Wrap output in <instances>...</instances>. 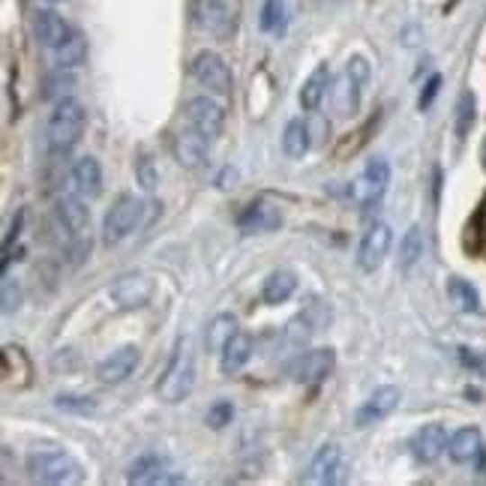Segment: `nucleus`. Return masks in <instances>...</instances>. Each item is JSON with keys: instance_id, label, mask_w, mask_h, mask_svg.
<instances>
[{"instance_id": "nucleus-20", "label": "nucleus", "mask_w": 486, "mask_h": 486, "mask_svg": "<svg viewBox=\"0 0 486 486\" xmlns=\"http://www.w3.org/2000/svg\"><path fill=\"white\" fill-rule=\"evenodd\" d=\"M207 141H211V139H207L204 132H198L195 126L180 130L175 135V159L184 168H198L207 159Z\"/></svg>"}, {"instance_id": "nucleus-19", "label": "nucleus", "mask_w": 486, "mask_h": 486, "mask_svg": "<svg viewBox=\"0 0 486 486\" xmlns=\"http://www.w3.org/2000/svg\"><path fill=\"white\" fill-rule=\"evenodd\" d=\"M333 366H337V355H333L330 348H312L306 351V355L297 360V378H301L303 384H321L328 382Z\"/></svg>"}, {"instance_id": "nucleus-34", "label": "nucleus", "mask_w": 486, "mask_h": 486, "mask_svg": "<svg viewBox=\"0 0 486 486\" xmlns=\"http://www.w3.org/2000/svg\"><path fill=\"white\" fill-rule=\"evenodd\" d=\"M472 126H474V96L465 90V94L459 96L456 114H454V132H456V139H465V135L472 132Z\"/></svg>"}, {"instance_id": "nucleus-37", "label": "nucleus", "mask_w": 486, "mask_h": 486, "mask_svg": "<svg viewBox=\"0 0 486 486\" xmlns=\"http://www.w3.org/2000/svg\"><path fill=\"white\" fill-rule=\"evenodd\" d=\"M438 87H441V76H432V78L427 81V87H423L420 99H418V108H420V112H427V108L432 105V99H436Z\"/></svg>"}, {"instance_id": "nucleus-2", "label": "nucleus", "mask_w": 486, "mask_h": 486, "mask_svg": "<svg viewBox=\"0 0 486 486\" xmlns=\"http://www.w3.org/2000/svg\"><path fill=\"white\" fill-rule=\"evenodd\" d=\"M193 384H195V351H193V339L186 337L177 342V351L159 378L157 393L162 402L175 405L180 400H186L189 391H193Z\"/></svg>"}, {"instance_id": "nucleus-28", "label": "nucleus", "mask_w": 486, "mask_h": 486, "mask_svg": "<svg viewBox=\"0 0 486 486\" xmlns=\"http://www.w3.org/2000/svg\"><path fill=\"white\" fill-rule=\"evenodd\" d=\"M234 330H238V324H234V315H229V312L216 315V319L207 324V330H204L207 351H216V355H222L225 342L234 337Z\"/></svg>"}, {"instance_id": "nucleus-36", "label": "nucleus", "mask_w": 486, "mask_h": 486, "mask_svg": "<svg viewBox=\"0 0 486 486\" xmlns=\"http://www.w3.org/2000/svg\"><path fill=\"white\" fill-rule=\"evenodd\" d=\"M231 418H234V405L220 400V402H213L211 409H207L204 420H207V427H211V429H225L231 423Z\"/></svg>"}, {"instance_id": "nucleus-8", "label": "nucleus", "mask_w": 486, "mask_h": 486, "mask_svg": "<svg viewBox=\"0 0 486 486\" xmlns=\"http://www.w3.org/2000/svg\"><path fill=\"white\" fill-rule=\"evenodd\" d=\"M150 297H153V279L148 274H126L108 288V301L121 312L141 310V306H148Z\"/></svg>"}, {"instance_id": "nucleus-7", "label": "nucleus", "mask_w": 486, "mask_h": 486, "mask_svg": "<svg viewBox=\"0 0 486 486\" xmlns=\"http://www.w3.org/2000/svg\"><path fill=\"white\" fill-rule=\"evenodd\" d=\"M141 220V202L135 195H121L117 202L112 204V211L105 213V222H103V238L108 247L121 243L123 238H130L135 231V225Z\"/></svg>"}, {"instance_id": "nucleus-35", "label": "nucleus", "mask_w": 486, "mask_h": 486, "mask_svg": "<svg viewBox=\"0 0 486 486\" xmlns=\"http://www.w3.org/2000/svg\"><path fill=\"white\" fill-rule=\"evenodd\" d=\"M54 405L69 414H94L96 411V400H90V396H72V393H60L58 400H54Z\"/></svg>"}, {"instance_id": "nucleus-14", "label": "nucleus", "mask_w": 486, "mask_h": 486, "mask_svg": "<svg viewBox=\"0 0 486 486\" xmlns=\"http://www.w3.org/2000/svg\"><path fill=\"white\" fill-rule=\"evenodd\" d=\"M186 121H189V126H195L198 132H204L207 139H216V135L222 132L225 112L211 96H195L186 103Z\"/></svg>"}, {"instance_id": "nucleus-33", "label": "nucleus", "mask_w": 486, "mask_h": 486, "mask_svg": "<svg viewBox=\"0 0 486 486\" xmlns=\"http://www.w3.org/2000/svg\"><path fill=\"white\" fill-rule=\"evenodd\" d=\"M285 24H288L285 0H265V6H261V31H265V33H283Z\"/></svg>"}, {"instance_id": "nucleus-15", "label": "nucleus", "mask_w": 486, "mask_h": 486, "mask_svg": "<svg viewBox=\"0 0 486 486\" xmlns=\"http://www.w3.org/2000/svg\"><path fill=\"white\" fill-rule=\"evenodd\" d=\"M135 366H139V348L123 346V348L112 351V355L96 366V378L103 384H121L135 373Z\"/></svg>"}, {"instance_id": "nucleus-22", "label": "nucleus", "mask_w": 486, "mask_h": 486, "mask_svg": "<svg viewBox=\"0 0 486 486\" xmlns=\"http://www.w3.org/2000/svg\"><path fill=\"white\" fill-rule=\"evenodd\" d=\"M130 483H184V474H175L159 456H141L130 468Z\"/></svg>"}, {"instance_id": "nucleus-17", "label": "nucleus", "mask_w": 486, "mask_h": 486, "mask_svg": "<svg viewBox=\"0 0 486 486\" xmlns=\"http://www.w3.org/2000/svg\"><path fill=\"white\" fill-rule=\"evenodd\" d=\"M54 213H58L60 229L67 231L72 240H81V238H85V231L90 229V211L85 207V202L76 198V195H60Z\"/></svg>"}, {"instance_id": "nucleus-39", "label": "nucleus", "mask_w": 486, "mask_h": 486, "mask_svg": "<svg viewBox=\"0 0 486 486\" xmlns=\"http://www.w3.org/2000/svg\"><path fill=\"white\" fill-rule=\"evenodd\" d=\"M18 285H13V279H9L6 274H4V312L9 315L13 310H18Z\"/></svg>"}, {"instance_id": "nucleus-29", "label": "nucleus", "mask_w": 486, "mask_h": 486, "mask_svg": "<svg viewBox=\"0 0 486 486\" xmlns=\"http://www.w3.org/2000/svg\"><path fill=\"white\" fill-rule=\"evenodd\" d=\"M283 150L288 159H303L310 150V126L303 121H288L283 132Z\"/></svg>"}, {"instance_id": "nucleus-32", "label": "nucleus", "mask_w": 486, "mask_h": 486, "mask_svg": "<svg viewBox=\"0 0 486 486\" xmlns=\"http://www.w3.org/2000/svg\"><path fill=\"white\" fill-rule=\"evenodd\" d=\"M420 256H423V231H420V225H411L400 243V267L409 274V270L420 261Z\"/></svg>"}, {"instance_id": "nucleus-25", "label": "nucleus", "mask_w": 486, "mask_h": 486, "mask_svg": "<svg viewBox=\"0 0 486 486\" xmlns=\"http://www.w3.org/2000/svg\"><path fill=\"white\" fill-rule=\"evenodd\" d=\"M249 357H252V337L247 330H234V337L225 342L222 348V360H220L222 373L225 375L240 373V369L249 364Z\"/></svg>"}, {"instance_id": "nucleus-18", "label": "nucleus", "mask_w": 486, "mask_h": 486, "mask_svg": "<svg viewBox=\"0 0 486 486\" xmlns=\"http://www.w3.org/2000/svg\"><path fill=\"white\" fill-rule=\"evenodd\" d=\"M33 33H36V40L45 45V49L54 51V49H60V45L67 42L76 31H72L69 22L63 15L51 13V9H42V13L33 15Z\"/></svg>"}, {"instance_id": "nucleus-5", "label": "nucleus", "mask_w": 486, "mask_h": 486, "mask_svg": "<svg viewBox=\"0 0 486 486\" xmlns=\"http://www.w3.org/2000/svg\"><path fill=\"white\" fill-rule=\"evenodd\" d=\"M369 78V67L364 58H351L346 72L339 76L337 87H333V108H337L339 117H348L357 112L360 105V87Z\"/></svg>"}, {"instance_id": "nucleus-12", "label": "nucleus", "mask_w": 486, "mask_h": 486, "mask_svg": "<svg viewBox=\"0 0 486 486\" xmlns=\"http://www.w3.org/2000/svg\"><path fill=\"white\" fill-rule=\"evenodd\" d=\"M283 225V213H279L276 204L265 202V198H256L252 204L243 207V213L238 216V229L243 234H270Z\"/></svg>"}, {"instance_id": "nucleus-13", "label": "nucleus", "mask_w": 486, "mask_h": 486, "mask_svg": "<svg viewBox=\"0 0 486 486\" xmlns=\"http://www.w3.org/2000/svg\"><path fill=\"white\" fill-rule=\"evenodd\" d=\"M306 483L328 486L342 481V447L339 445H321L319 454L312 456L310 468H306Z\"/></svg>"}, {"instance_id": "nucleus-31", "label": "nucleus", "mask_w": 486, "mask_h": 486, "mask_svg": "<svg viewBox=\"0 0 486 486\" xmlns=\"http://www.w3.org/2000/svg\"><path fill=\"white\" fill-rule=\"evenodd\" d=\"M85 58H87V42L81 33H72L60 49H54V63H58L60 69H76L85 63Z\"/></svg>"}, {"instance_id": "nucleus-23", "label": "nucleus", "mask_w": 486, "mask_h": 486, "mask_svg": "<svg viewBox=\"0 0 486 486\" xmlns=\"http://www.w3.org/2000/svg\"><path fill=\"white\" fill-rule=\"evenodd\" d=\"M31 375L33 364L27 357V351L22 346H4V384L22 391V387L31 384Z\"/></svg>"}, {"instance_id": "nucleus-21", "label": "nucleus", "mask_w": 486, "mask_h": 486, "mask_svg": "<svg viewBox=\"0 0 486 486\" xmlns=\"http://www.w3.org/2000/svg\"><path fill=\"white\" fill-rule=\"evenodd\" d=\"M481 454H483L481 429L463 427V429H456L454 436L447 438V456L454 459L456 465H472V463H477V456H481Z\"/></svg>"}, {"instance_id": "nucleus-27", "label": "nucleus", "mask_w": 486, "mask_h": 486, "mask_svg": "<svg viewBox=\"0 0 486 486\" xmlns=\"http://www.w3.org/2000/svg\"><path fill=\"white\" fill-rule=\"evenodd\" d=\"M294 288H297V276L292 270H274L265 279V285H261V301L267 306H279L294 294Z\"/></svg>"}, {"instance_id": "nucleus-1", "label": "nucleus", "mask_w": 486, "mask_h": 486, "mask_svg": "<svg viewBox=\"0 0 486 486\" xmlns=\"http://www.w3.org/2000/svg\"><path fill=\"white\" fill-rule=\"evenodd\" d=\"M85 123H87L85 105H81L76 96H60L58 103H54L49 126H45L49 148L54 153H67L69 148H76L81 132H85Z\"/></svg>"}, {"instance_id": "nucleus-30", "label": "nucleus", "mask_w": 486, "mask_h": 486, "mask_svg": "<svg viewBox=\"0 0 486 486\" xmlns=\"http://www.w3.org/2000/svg\"><path fill=\"white\" fill-rule=\"evenodd\" d=\"M447 294H450V301L456 303V310L481 312V294H477V288L472 283H465V279L450 276L447 279Z\"/></svg>"}, {"instance_id": "nucleus-3", "label": "nucleus", "mask_w": 486, "mask_h": 486, "mask_svg": "<svg viewBox=\"0 0 486 486\" xmlns=\"http://www.w3.org/2000/svg\"><path fill=\"white\" fill-rule=\"evenodd\" d=\"M27 472L40 483H69L78 481V463L63 450H33L27 456Z\"/></svg>"}, {"instance_id": "nucleus-9", "label": "nucleus", "mask_w": 486, "mask_h": 486, "mask_svg": "<svg viewBox=\"0 0 486 486\" xmlns=\"http://www.w3.org/2000/svg\"><path fill=\"white\" fill-rule=\"evenodd\" d=\"M391 243H393L391 225L373 222L357 247V267L364 270V274H375V270L382 267V261L387 258V252H391Z\"/></svg>"}, {"instance_id": "nucleus-38", "label": "nucleus", "mask_w": 486, "mask_h": 486, "mask_svg": "<svg viewBox=\"0 0 486 486\" xmlns=\"http://www.w3.org/2000/svg\"><path fill=\"white\" fill-rule=\"evenodd\" d=\"M139 180H141V186L148 189V193H150L153 186H157V171H153V162L148 157L139 159Z\"/></svg>"}, {"instance_id": "nucleus-26", "label": "nucleus", "mask_w": 486, "mask_h": 486, "mask_svg": "<svg viewBox=\"0 0 486 486\" xmlns=\"http://www.w3.org/2000/svg\"><path fill=\"white\" fill-rule=\"evenodd\" d=\"M328 87H330V67L328 63H319L301 87V105L306 112H312V108L321 105V99L328 96Z\"/></svg>"}, {"instance_id": "nucleus-24", "label": "nucleus", "mask_w": 486, "mask_h": 486, "mask_svg": "<svg viewBox=\"0 0 486 486\" xmlns=\"http://www.w3.org/2000/svg\"><path fill=\"white\" fill-rule=\"evenodd\" d=\"M72 186L81 198H96L103 193V168L94 157H81L76 166H72Z\"/></svg>"}, {"instance_id": "nucleus-10", "label": "nucleus", "mask_w": 486, "mask_h": 486, "mask_svg": "<svg viewBox=\"0 0 486 486\" xmlns=\"http://www.w3.org/2000/svg\"><path fill=\"white\" fill-rule=\"evenodd\" d=\"M193 78L198 81V85H204L211 94H231V85H234V78H231V69H229V63H225L220 54H213V51H202V54H195V60H193Z\"/></svg>"}, {"instance_id": "nucleus-16", "label": "nucleus", "mask_w": 486, "mask_h": 486, "mask_svg": "<svg viewBox=\"0 0 486 486\" xmlns=\"http://www.w3.org/2000/svg\"><path fill=\"white\" fill-rule=\"evenodd\" d=\"M445 450H447V429L441 427V423H427V427H420L418 432H414L411 454L418 463H423V465L436 463Z\"/></svg>"}, {"instance_id": "nucleus-4", "label": "nucleus", "mask_w": 486, "mask_h": 486, "mask_svg": "<svg viewBox=\"0 0 486 486\" xmlns=\"http://www.w3.org/2000/svg\"><path fill=\"white\" fill-rule=\"evenodd\" d=\"M387 184H391V166H387V159H369L366 168L360 171V177L351 184V198H355L360 211H373V207L382 204Z\"/></svg>"}, {"instance_id": "nucleus-6", "label": "nucleus", "mask_w": 486, "mask_h": 486, "mask_svg": "<svg viewBox=\"0 0 486 486\" xmlns=\"http://www.w3.org/2000/svg\"><path fill=\"white\" fill-rule=\"evenodd\" d=\"M193 22L213 40H229L234 31V9L229 0H193Z\"/></svg>"}, {"instance_id": "nucleus-11", "label": "nucleus", "mask_w": 486, "mask_h": 486, "mask_svg": "<svg viewBox=\"0 0 486 486\" xmlns=\"http://www.w3.org/2000/svg\"><path fill=\"white\" fill-rule=\"evenodd\" d=\"M400 400H402L400 387H393V384L375 387V391L364 400V405L355 411V427L366 429V427H373V423H382L384 418H391V414L396 411Z\"/></svg>"}, {"instance_id": "nucleus-40", "label": "nucleus", "mask_w": 486, "mask_h": 486, "mask_svg": "<svg viewBox=\"0 0 486 486\" xmlns=\"http://www.w3.org/2000/svg\"><path fill=\"white\" fill-rule=\"evenodd\" d=\"M45 4H60V0H45Z\"/></svg>"}]
</instances>
